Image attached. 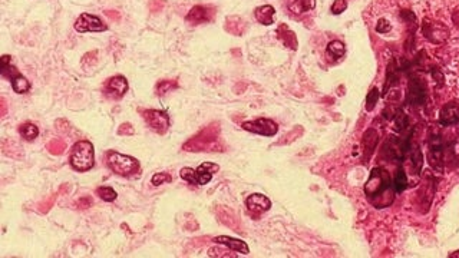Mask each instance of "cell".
Returning a JSON list of instances; mask_svg holds the SVG:
<instances>
[{
  "instance_id": "cell-1",
  "label": "cell",
  "mask_w": 459,
  "mask_h": 258,
  "mask_svg": "<svg viewBox=\"0 0 459 258\" xmlns=\"http://www.w3.org/2000/svg\"><path fill=\"white\" fill-rule=\"evenodd\" d=\"M395 187L390 181L388 171L383 168H375L372 169L370 176L365 185V194L368 200L375 205L376 208H385L389 207L395 200Z\"/></svg>"
},
{
  "instance_id": "cell-2",
  "label": "cell",
  "mask_w": 459,
  "mask_h": 258,
  "mask_svg": "<svg viewBox=\"0 0 459 258\" xmlns=\"http://www.w3.org/2000/svg\"><path fill=\"white\" fill-rule=\"evenodd\" d=\"M70 165L75 171L86 172L95 165V149L89 141H79L70 152Z\"/></svg>"
},
{
  "instance_id": "cell-3",
  "label": "cell",
  "mask_w": 459,
  "mask_h": 258,
  "mask_svg": "<svg viewBox=\"0 0 459 258\" xmlns=\"http://www.w3.org/2000/svg\"><path fill=\"white\" fill-rule=\"evenodd\" d=\"M108 165L111 168L115 174L121 175V176H135L139 174L141 171V165L139 162L132 156L128 155H122L115 151H108Z\"/></svg>"
},
{
  "instance_id": "cell-4",
  "label": "cell",
  "mask_w": 459,
  "mask_h": 258,
  "mask_svg": "<svg viewBox=\"0 0 459 258\" xmlns=\"http://www.w3.org/2000/svg\"><path fill=\"white\" fill-rule=\"evenodd\" d=\"M220 167L213 162H204L197 169L193 168H182L180 176L188 184L193 185H205L213 180V175L216 174Z\"/></svg>"
},
{
  "instance_id": "cell-5",
  "label": "cell",
  "mask_w": 459,
  "mask_h": 258,
  "mask_svg": "<svg viewBox=\"0 0 459 258\" xmlns=\"http://www.w3.org/2000/svg\"><path fill=\"white\" fill-rule=\"evenodd\" d=\"M142 116L145 119L146 125L154 129L157 133H165L169 128V116L167 112L157 111V109H145L142 111Z\"/></svg>"
},
{
  "instance_id": "cell-6",
  "label": "cell",
  "mask_w": 459,
  "mask_h": 258,
  "mask_svg": "<svg viewBox=\"0 0 459 258\" xmlns=\"http://www.w3.org/2000/svg\"><path fill=\"white\" fill-rule=\"evenodd\" d=\"M244 131L263 135V136H274L278 132V125L272 119L258 118L256 121H248L241 125Z\"/></svg>"
},
{
  "instance_id": "cell-7",
  "label": "cell",
  "mask_w": 459,
  "mask_h": 258,
  "mask_svg": "<svg viewBox=\"0 0 459 258\" xmlns=\"http://www.w3.org/2000/svg\"><path fill=\"white\" fill-rule=\"evenodd\" d=\"M108 26L95 14L82 13L75 22V30L79 33L86 32H105Z\"/></svg>"
},
{
  "instance_id": "cell-8",
  "label": "cell",
  "mask_w": 459,
  "mask_h": 258,
  "mask_svg": "<svg viewBox=\"0 0 459 258\" xmlns=\"http://www.w3.org/2000/svg\"><path fill=\"white\" fill-rule=\"evenodd\" d=\"M428 160L431 167L436 171V172H442L444 171V147H442V140L439 135H433L429 140V154H428Z\"/></svg>"
},
{
  "instance_id": "cell-9",
  "label": "cell",
  "mask_w": 459,
  "mask_h": 258,
  "mask_svg": "<svg viewBox=\"0 0 459 258\" xmlns=\"http://www.w3.org/2000/svg\"><path fill=\"white\" fill-rule=\"evenodd\" d=\"M385 154L393 161H404L408 151H409V141L399 140L395 136H390L389 141L385 144Z\"/></svg>"
},
{
  "instance_id": "cell-10",
  "label": "cell",
  "mask_w": 459,
  "mask_h": 258,
  "mask_svg": "<svg viewBox=\"0 0 459 258\" xmlns=\"http://www.w3.org/2000/svg\"><path fill=\"white\" fill-rule=\"evenodd\" d=\"M408 102L412 105H422L426 99V86L420 79L412 77L408 86Z\"/></svg>"
},
{
  "instance_id": "cell-11",
  "label": "cell",
  "mask_w": 459,
  "mask_h": 258,
  "mask_svg": "<svg viewBox=\"0 0 459 258\" xmlns=\"http://www.w3.org/2000/svg\"><path fill=\"white\" fill-rule=\"evenodd\" d=\"M214 16V9L211 6H202V5H198V6H194L188 14L185 16V21L191 25H200V23H205V22H209Z\"/></svg>"
},
{
  "instance_id": "cell-12",
  "label": "cell",
  "mask_w": 459,
  "mask_h": 258,
  "mask_svg": "<svg viewBox=\"0 0 459 258\" xmlns=\"http://www.w3.org/2000/svg\"><path fill=\"white\" fill-rule=\"evenodd\" d=\"M439 124L444 126L459 125V105L455 102L446 104L439 113Z\"/></svg>"
},
{
  "instance_id": "cell-13",
  "label": "cell",
  "mask_w": 459,
  "mask_h": 258,
  "mask_svg": "<svg viewBox=\"0 0 459 258\" xmlns=\"http://www.w3.org/2000/svg\"><path fill=\"white\" fill-rule=\"evenodd\" d=\"M424 33H425V36H426L429 41H432L433 43L444 42L446 37H448V35H449L448 29H446L444 25L436 23V22H432V23L425 22Z\"/></svg>"
},
{
  "instance_id": "cell-14",
  "label": "cell",
  "mask_w": 459,
  "mask_h": 258,
  "mask_svg": "<svg viewBox=\"0 0 459 258\" xmlns=\"http://www.w3.org/2000/svg\"><path fill=\"white\" fill-rule=\"evenodd\" d=\"M105 91H106L108 95H111L112 98L115 99L122 98L126 92H128V81H126L124 76H121V75L111 77V79H108V82H106Z\"/></svg>"
},
{
  "instance_id": "cell-15",
  "label": "cell",
  "mask_w": 459,
  "mask_h": 258,
  "mask_svg": "<svg viewBox=\"0 0 459 258\" xmlns=\"http://www.w3.org/2000/svg\"><path fill=\"white\" fill-rule=\"evenodd\" d=\"M245 205L251 212L254 214H261L272 208V201L263 194H253L245 200Z\"/></svg>"
},
{
  "instance_id": "cell-16",
  "label": "cell",
  "mask_w": 459,
  "mask_h": 258,
  "mask_svg": "<svg viewBox=\"0 0 459 258\" xmlns=\"http://www.w3.org/2000/svg\"><path fill=\"white\" fill-rule=\"evenodd\" d=\"M213 241H214V243H217V244L225 245V247H227V248H230L231 251L241 252V254H244V255L250 252L248 245L245 244L244 241H241V240H238V238L227 237V235H220V237L214 238Z\"/></svg>"
},
{
  "instance_id": "cell-17",
  "label": "cell",
  "mask_w": 459,
  "mask_h": 258,
  "mask_svg": "<svg viewBox=\"0 0 459 258\" xmlns=\"http://www.w3.org/2000/svg\"><path fill=\"white\" fill-rule=\"evenodd\" d=\"M285 7L294 14H303L313 10L316 0H284Z\"/></svg>"
},
{
  "instance_id": "cell-18",
  "label": "cell",
  "mask_w": 459,
  "mask_h": 258,
  "mask_svg": "<svg viewBox=\"0 0 459 258\" xmlns=\"http://www.w3.org/2000/svg\"><path fill=\"white\" fill-rule=\"evenodd\" d=\"M274 14H276V10L270 5L260 6L254 10V16H256L257 22H260L261 25H265V26L274 23Z\"/></svg>"
},
{
  "instance_id": "cell-19",
  "label": "cell",
  "mask_w": 459,
  "mask_h": 258,
  "mask_svg": "<svg viewBox=\"0 0 459 258\" xmlns=\"http://www.w3.org/2000/svg\"><path fill=\"white\" fill-rule=\"evenodd\" d=\"M277 35H278V39L284 43L287 48H290V49H293V50L297 49V45H299V43H297V37H296V35H294V32H292V30L287 28L285 25L278 26Z\"/></svg>"
},
{
  "instance_id": "cell-20",
  "label": "cell",
  "mask_w": 459,
  "mask_h": 258,
  "mask_svg": "<svg viewBox=\"0 0 459 258\" xmlns=\"http://www.w3.org/2000/svg\"><path fill=\"white\" fill-rule=\"evenodd\" d=\"M377 141H379V135L376 132L375 129H369L365 132L363 135V141H362V145H363V152L366 154V158H369L372 152H373V149H375L376 144H377Z\"/></svg>"
},
{
  "instance_id": "cell-21",
  "label": "cell",
  "mask_w": 459,
  "mask_h": 258,
  "mask_svg": "<svg viewBox=\"0 0 459 258\" xmlns=\"http://www.w3.org/2000/svg\"><path fill=\"white\" fill-rule=\"evenodd\" d=\"M345 53H346V48H345V45L340 41H333V42H330L327 45L326 55L332 61H339V59H341L345 56Z\"/></svg>"
},
{
  "instance_id": "cell-22",
  "label": "cell",
  "mask_w": 459,
  "mask_h": 258,
  "mask_svg": "<svg viewBox=\"0 0 459 258\" xmlns=\"http://www.w3.org/2000/svg\"><path fill=\"white\" fill-rule=\"evenodd\" d=\"M10 82H12V88H13V91L16 93H26L30 89L29 81L23 75H21V73H17L16 76L12 77Z\"/></svg>"
},
{
  "instance_id": "cell-23",
  "label": "cell",
  "mask_w": 459,
  "mask_h": 258,
  "mask_svg": "<svg viewBox=\"0 0 459 258\" xmlns=\"http://www.w3.org/2000/svg\"><path fill=\"white\" fill-rule=\"evenodd\" d=\"M19 133H21V136L23 140L26 141H33L37 138V135H39V129H37V126L35 124H23L21 125L19 128Z\"/></svg>"
},
{
  "instance_id": "cell-24",
  "label": "cell",
  "mask_w": 459,
  "mask_h": 258,
  "mask_svg": "<svg viewBox=\"0 0 459 258\" xmlns=\"http://www.w3.org/2000/svg\"><path fill=\"white\" fill-rule=\"evenodd\" d=\"M393 187H395V191L397 194L404 192L405 189L408 188V176L405 174V171L400 168L396 172V176H395V181H393Z\"/></svg>"
},
{
  "instance_id": "cell-25",
  "label": "cell",
  "mask_w": 459,
  "mask_h": 258,
  "mask_svg": "<svg viewBox=\"0 0 459 258\" xmlns=\"http://www.w3.org/2000/svg\"><path fill=\"white\" fill-rule=\"evenodd\" d=\"M97 195L101 198V200H104L105 203H112V201H115L117 200V192H115V189L111 188V187H99L97 189Z\"/></svg>"
},
{
  "instance_id": "cell-26",
  "label": "cell",
  "mask_w": 459,
  "mask_h": 258,
  "mask_svg": "<svg viewBox=\"0 0 459 258\" xmlns=\"http://www.w3.org/2000/svg\"><path fill=\"white\" fill-rule=\"evenodd\" d=\"M411 160L412 165H413V169L419 172L422 169V164H424V156H422V152L419 147H413L411 151Z\"/></svg>"
},
{
  "instance_id": "cell-27",
  "label": "cell",
  "mask_w": 459,
  "mask_h": 258,
  "mask_svg": "<svg viewBox=\"0 0 459 258\" xmlns=\"http://www.w3.org/2000/svg\"><path fill=\"white\" fill-rule=\"evenodd\" d=\"M178 86L177 84V81H161L160 84L157 85V88H155V91H157V95H165L168 92H171L173 89H175Z\"/></svg>"
},
{
  "instance_id": "cell-28",
  "label": "cell",
  "mask_w": 459,
  "mask_h": 258,
  "mask_svg": "<svg viewBox=\"0 0 459 258\" xmlns=\"http://www.w3.org/2000/svg\"><path fill=\"white\" fill-rule=\"evenodd\" d=\"M377 101H379V91L376 88H372L370 92L368 93V96H366V109L368 111H373L376 104H377Z\"/></svg>"
},
{
  "instance_id": "cell-29",
  "label": "cell",
  "mask_w": 459,
  "mask_h": 258,
  "mask_svg": "<svg viewBox=\"0 0 459 258\" xmlns=\"http://www.w3.org/2000/svg\"><path fill=\"white\" fill-rule=\"evenodd\" d=\"M408 125H409L408 116L405 115L404 112H399L396 115V118H395V128H396V131L402 132V131H405L408 128Z\"/></svg>"
},
{
  "instance_id": "cell-30",
  "label": "cell",
  "mask_w": 459,
  "mask_h": 258,
  "mask_svg": "<svg viewBox=\"0 0 459 258\" xmlns=\"http://www.w3.org/2000/svg\"><path fill=\"white\" fill-rule=\"evenodd\" d=\"M346 9H348V2H346V0H334L333 5L330 7V10H332V13L333 14L343 13Z\"/></svg>"
},
{
  "instance_id": "cell-31",
  "label": "cell",
  "mask_w": 459,
  "mask_h": 258,
  "mask_svg": "<svg viewBox=\"0 0 459 258\" xmlns=\"http://www.w3.org/2000/svg\"><path fill=\"white\" fill-rule=\"evenodd\" d=\"M173 180L171 178V175L165 174V172H161V174H155L152 176V180H151V184H152L154 187H160L161 184H164V182H169Z\"/></svg>"
},
{
  "instance_id": "cell-32",
  "label": "cell",
  "mask_w": 459,
  "mask_h": 258,
  "mask_svg": "<svg viewBox=\"0 0 459 258\" xmlns=\"http://www.w3.org/2000/svg\"><path fill=\"white\" fill-rule=\"evenodd\" d=\"M392 26L389 25V22L386 21H379V23L376 25V32H379V33H386V32H389Z\"/></svg>"
},
{
  "instance_id": "cell-33",
  "label": "cell",
  "mask_w": 459,
  "mask_h": 258,
  "mask_svg": "<svg viewBox=\"0 0 459 258\" xmlns=\"http://www.w3.org/2000/svg\"><path fill=\"white\" fill-rule=\"evenodd\" d=\"M224 250H218V248H211L208 251L209 257H236V254H223Z\"/></svg>"
},
{
  "instance_id": "cell-34",
  "label": "cell",
  "mask_w": 459,
  "mask_h": 258,
  "mask_svg": "<svg viewBox=\"0 0 459 258\" xmlns=\"http://www.w3.org/2000/svg\"><path fill=\"white\" fill-rule=\"evenodd\" d=\"M449 257H456V258H459V251H456V252H453V254H451V255H449Z\"/></svg>"
}]
</instances>
